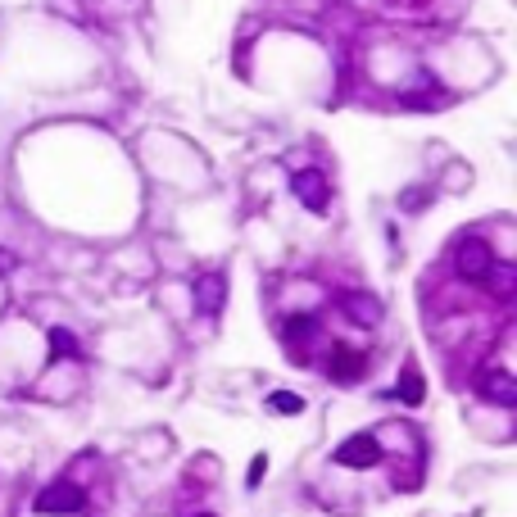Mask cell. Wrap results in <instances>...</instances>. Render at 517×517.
I'll use <instances>...</instances> for the list:
<instances>
[{"label": "cell", "instance_id": "11", "mask_svg": "<svg viewBox=\"0 0 517 517\" xmlns=\"http://www.w3.org/2000/svg\"><path fill=\"white\" fill-rule=\"evenodd\" d=\"M55 350L64 354V350H73V341H69V332H55Z\"/></svg>", "mask_w": 517, "mask_h": 517}, {"label": "cell", "instance_id": "9", "mask_svg": "<svg viewBox=\"0 0 517 517\" xmlns=\"http://www.w3.org/2000/svg\"><path fill=\"white\" fill-rule=\"evenodd\" d=\"M400 395H413V400H418V395H422V381H418V372H413V368H404V381H400Z\"/></svg>", "mask_w": 517, "mask_h": 517}, {"label": "cell", "instance_id": "8", "mask_svg": "<svg viewBox=\"0 0 517 517\" xmlns=\"http://www.w3.org/2000/svg\"><path fill=\"white\" fill-rule=\"evenodd\" d=\"M345 309H350L359 322H377V304H359V295H354V300L345 304Z\"/></svg>", "mask_w": 517, "mask_h": 517}, {"label": "cell", "instance_id": "7", "mask_svg": "<svg viewBox=\"0 0 517 517\" xmlns=\"http://www.w3.org/2000/svg\"><path fill=\"white\" fill-rule=\"evenodd\" d=\"M218 286H223L218 277H205V282H200V295H205L200 304H205V309H218Z\"/></svg>", "mask_w": 517, "mask_h": 517}, {"label": "cell", "instance_id": "3", "mask_svg": "<svg viewBox=\"0 0 517 517\" xmlns=\"http://www.w3.org/2000/svg\"><path fill=\"white\" fill-rule=\"evenodd\" d=\"M295 196H300L309 209H327V177L313 173V168L309 173H300L295 177Z\"/></svg>", "mask_w": 517, "mask_h": 517}, {"label": "cell", "instance_id": "1", "mask_svg": "<svg viewBox=\"0 0 517 517\" xmlns=\"http://www.w3.org/2000/svg\"><path fill=\"white\" fill-rule=\"evenodd\" d=\"M490 268H495V259H490V245L486 241H477V236H472V241L459 245V273L463 277H486Z\"/></svg>", "mask_w": 517, "mask_h": 517}, {"label": "cell", "instance_id": "5", "mask_svg": "<svg viewBox=\"0 0 517 517\" xmlns=\"http://www.w3.org/2000/svg\"><path fill=\"white\" fill-rule=\"evenodd\" d=\"M481 395H490V400H499V404H513L517 400L508 372H490V377H481Z\"/></svg>", "mask_w": 517, "mask_h": 517}, {"label": "cell", "instance_id": "6", "mask_svg": "<svg viewBox=\"0 0 517 517\" xmlns=\"http://www.w3.org/2000/svg\"><path fill=\"white\" fill-rule=\"evenodd\" d=\"M332 377H341V381H354V377H359V372H363V359H359V354H354V350H336V359H332Z\"/></svg>", "mask_w": 517, "mask_h": 517}, {"label": "cell", "instance_id": "2", "mask_svg": "<svg viewBox=\"0 0 517 517\" xmlns=\"http://www.w3.org/2000/svg\"><path fill=\"white\" fill-rule=\"evenodd\" d=\"M336 463H345V468H368V463H377V440L372 436L345 440V445L336 449Z\"/></svg>", "mask_w": 517, "mask_h": 517}, {"label": "cell", "instance_id": "4", "mask_svg": "<svg viewBox=\"0 0 517 517\" xmlns=\"http://www.w3.org/2000/svg\"><path fill=\"white\" fill-rule=\"evenodd\" d=\"M78 504H82V495L73 486H55V490H46V495L37 499L41 513H69V508H78Z\"/></svg>", "mask_w": 517, "mask_h": 517}, {"label": "cell", "instance_id": "10", "mask_svg": "<svg viewBox=\"0 0 517 517\" xmlns=\"http://www.w3.org/2000/svg\"><path fill=\"white\" fill-rule=\"evenodd\" d=\"M273 409L277 413H300V400H295V395H286V391H277L273 395Z\"/></svg>", "mask_w": 517, "mask_h": 517}]
</instances>
